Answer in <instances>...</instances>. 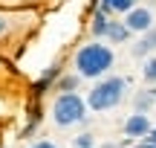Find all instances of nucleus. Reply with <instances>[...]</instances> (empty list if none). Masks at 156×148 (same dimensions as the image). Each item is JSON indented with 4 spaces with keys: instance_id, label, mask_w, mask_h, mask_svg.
Segmentation results:
<instances>
[{
    "instance_id": "nucleus-6",
    "label": "nucleus",
    "mask_w": 156,
    "mask_h": 148,
    "mask_svg": "<svg viewBox=\"0 0 156 148\" xmlns=\"http://www.w3.org/2000/svg\"><path fill=\"white\" fill-rule=\"evenodd\" d=\"M151 52H156V23L147 32H142V38L133 44V55L136 58H145V55H151Z\"/></svg>"
},
{
    "instance_id": "nucleus-20",
    "label": "nucleus",
    "mask_w": 156,
    "mask_h": 148,
    "mask_svg": "<svg viewBox=\"0 0 156 148\" xmlns=\"http://www.w3.org/2000/svg\"><path fill=\"white\" fill-rule=\"evenodd\" d=\"M153 99H156V87H153Z\"/></svg>"
},
{
    "instance_id": "nucleus-18",
    "label": "nucleus",
    "mask_w": 156,
    "mask_h": 148,
    "mask_svg": "<svg viewBox=\"0 0 156 148\" xmlns=\"http://www.w3.org/2000/svg\"><path fill=\"white\" fill-rule=\"evenodd\" d=\"M136 148H156L153 142H145V139H139V145H136Z\"/></svg>"
},
{
    "instance_id": "nucleus-11",
    "label": "nucleus",
    "mask_w": 156,
    "mask_h": 148,
    "mask_svg": "<svg viewBox=\"0 0 156 148\" xmlns=\"http://www.w3.org/2000/svg\"><path fill=\"white\" fill-rule=\"evenodd\" d=\"M142 79L147 81V84H156V55H145V61H142Z\"/></svg>"
},
{
    "instance_id": "nucleus-12",
    "label": "nucleus",
    "mask_w": 156,
    "mask_h": 148,
    "mask_svg": "<svg viewBox=\"0 0 156 148\" xmlns=\"http://www.w3.org/2000/svg\"><path fill=\"white\" fill-rule=\"evenodd\" d=\"M133 105H136V110H145V113H147V108H151V105H153V90H145V93H136Z\"/></svg>"
},
{
    "instance_id": "nucleus-8",
    "label": "nucleus",
    "mask_w": 156,
    "mask_h": 148,
    "mask_svg": "<svg viewBox=\"0 0 156 148\" xmlns=\"http://www.w3.org/2000/svg\"><path fill=\"white\" fill-rule=\"evenodd\" d=\"M136 6V0H98V9L104 15H124Z\"/></svg>"
},
{
    "instance_id": "nucleus-16",
    "label": "nucleus",
    "mask_w": 156,
    "mask_h": 148,
    "mask_svg": "<svg viewBox=\"0 0 156 148\" xmlns=\"http://www.w3.org/2000/svg\"><path fill=\"white\" fill-rule=\"evenodd\" d=\"M29 148H58L55 142H49V139H38V142H32Z\"/></svg>"
},
{
    "instance_id": "nucleus-5",
    "label": "nucleus",
    "mask_w": 156,
    "mask_h": 148,
    "mask_svg": "<svg viewBox=\"0 0 156 148\" xmlns=\"http://www.w3.org/2000/svg\"><path fill=\"white\" fill-rule=\"evenodd\" d=\"M122 131H124L127 139H145L147 131H151V116H147L145 110H136V113H130L127 119H124Z\"/></svg>"
},
{
    "instance_id": "nucleus-10",
    "label": "nucleus",
    "mask_w": 156,
    "mask_h": 148,
    "mask_svg": "<svg viewBox=\"0 0 156 148\" xmlns=\"http://www.w3.org/2000/svg\"><path fill=\"white\" fill-rule=\"evenodd\" d=\"M78 84H81V76L75 73H64V76H58V81H55V90L58 93H67V90H78Z\"/></svg>"
},
{
    "instance_id": "nucleus-17",
    "label": "nucleus",
    "mask_w": 156,
    "mask_h": 148,
    "mask_svg": "<svg viewBox=\"0 0 156 148\" xmlns=\"http://www.w3.org/2000/svg\"><path fill=\"white\" fill-rule=\"evenodd\" d=\"M145 142H153L156 145V128L151 125V131H147V137H145Z\"/></svg>"
},
{
    "instance_id": "nucleus-13",
    "label": "nucleus",
    "mask_w": 156,
    "mask_h": 148,
    "mask_svg": "<svg viewBox=\"0 0 156 148\" xmlns=\"http://www.w3.org/2000/svg\"><path fill=\"white\" fill-rule=\"evenodd\" d=\"M73 148H95V137H93L90 131L78 134V137L73 139Z\"/></svg>"
},
{
    "instance_id": "nucleus-3",
    "label": "nucleus",
    "mask_w": 156,
    "mask_h": 148,
    "mask_svg": "<svg viewBox=\"0 0 156 148\" xmlns=\"http://www.w3.org/2000/svg\"><path fill=\"white\" fill-rule=\"evenodd\" d=\"M87 99L78 96L75 90H67V93H58L52 99V122L58 128H73V125H84L87 122Z\"/></svg>"
},
{
    "instance_id": "nucleus-4",
    "label": "nucleus",
    "mask_w": 156,
    "mask_h": 148,
    "mask_svg": "<svg viewBox=\"0 0 156 148\" xmlns=\"http://www.w3.org/2000/svg\"><path fill=\"white\" fill-rule=\"evenodd\" d=\"M153 9H147V6H133L130 12H124V26L130 29V35H142L147 32V29L153 26Z\"/></svg>"
},
{
    "instance_id": "nucleus-7",
    "label": "nucleus",
    "mask_w": 156,
    "mask_h": 148,
    "mask_svg": "<svg viewBox=\"0 0 156 148\" xmlns=\"http://www.w3.org/2000/svg\"><path fill=\"white\" fill-rule=\"evenodd\" d=\"M104 38H107V44H124V41L130 38V29L124 26V20H110Z\"/></svg>"
},
{
    "instance_id": "nucleus-2",
    "label": "nucleus",
    "mask_w": 156,
    "mask_h": 148,
    "mask_svg": "<svg viewBox=\"0 0 156 148\" xmlns=\"http://www.w3.org/2000/svg\"><path fill=\"white\" fill-rule=\"evenodd\" d=\"M127 96V79L122 76H101L87 93V108L93 113H107V110L119 108Z\"/></svg>"
},
{
    "instance_id": "nucleus-14",
    "label": "nucleus",
    "mask_w": 156,
    "mask_h": 148,
    "mask_svg": "<svg viewBox=\"0 0 156 148\" xmlns=\"http://www.w3.org/2000/svg\"><path fill=\"white\" fill-rule=\"evenodd\" d=\"M55 76H58V67H49V70H44V76H41V81L35 84V90H38V93H44V87L49 84V81L55 79Z\"/></svg>"
},
{
    "instance_id": "nucleus-15",
    "label": "nucleus",
    "mask_w": 156,
    "mask_h": 148,
    "mask_svg": "<svg viewBox=\"0 0 156 148\" xmlns=\"http://www.w3.org/2000/svg\"><path fill=\"white\" fill-rule=\"evenodd\" d=\"M9 29H12V20L0 12V38H6V35H9Z\"/></svg>"
},
{
    "instance_id": "nucleus-1",
    "label": "nucleus",
    "mask_w": 156,
    "mask_h": 148,
    "mask_svg": "<svg viewBox=\"0 0 156 148\" xmlns=\"http://www.w3.org/2000/svg\"><path fill=\"white\" fill-rule=\"evenodd\" d=\"M113 64H116V52H113V46L110 44H101L98 38L81 44L75 50V55H73L75 73L81 76V79H90V81L107 76L113 70Z\"/></svg>"
},
{
    "instance_id": "nucleus-19",
    "label": "nucleus",
    "mask_w": 156,
    "mask_h": 148,
    "mask_svg": "<svg viewBox=\"0 0 156 148\" xmlns=\"http://www.w3.org/2000/svg\"><path fill=\"white\" fill-rule=\"evenodd\" d=\"M98 148H119L116 142H104V145H98Z\"/></svg>"
},
{
    "instance_id": "nucleus-9",
    "label": "nucleus",
    "mask_w": 156,
    "mask_h": 148,
    "mask_svg": "<svg viewBox=\"0 0 156 148\" xmlns=\"http://www.w3.org/2000/svg\"><path fill=\"white\" fill-rule=\"evenodd\" d=\"M107 23H110V15H104L101 9H95L93 17H90V35H93V38H104Z\"/></svg>"
}]
</instances>
